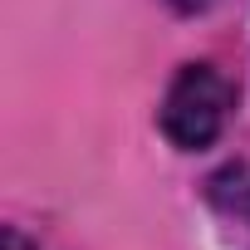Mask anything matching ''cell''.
Listing matches in <instances>:
<instances>
[{"mask_svg":"<svg viewBox=\"0 0 250 250\" xmlns=\"http://www.w3.org/2000/svg\"><path fill=\"white\" fill-rule=\"evenodd\" d=\"M230 103H235V88L216 64H187L162 98V133L187 152L211 147L230 118Z\"/></svg>","mask_w":250,"mask_h":250,"instance_id":"1","label":"cell"},{"mask_svg":"<svg viewBox=\"0 0 250 250\" xmlns=\"http://www.w3.org/2000/svg\"><path fill=\"white\" fill-rule=\"evenodd\" d=\"M0 250H30V245H25V235H20V230H5V240H0Z\"/></svg>","mask_w":250,"mask_h":250,"instance_id":"3","label":"cell"},{"mask_svg":"<svg viewBox=\"0 0 250 250\" xmlns=\"http://www.w3.org/2000/svg\"><path fill=\"white\" fill-rule=\"evenodd\" d=\"M172 5H177V10H201L206 0H172Z\"/></svg>","mask_w":250,"mask_h":250,"instance_id":"4","label":"cell"},{"mask_svg":"<svg viewBox=\"0 0 250 250\" xmlns=\"http://www.w3.org/2000/svg\"><path fill=\"white\" fill-rule=\"evenodd\" d=\"M226 177H230V182H235L240 191H235L230 201H221V206H230V211H245V216H250V172H245V167H230Z\"/></svg>","mask_w":250,"mask_h":250,"instance_id":"2","label":"cell"}]
</instances>
